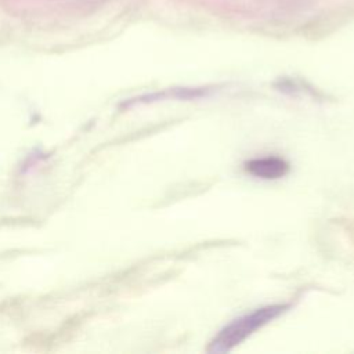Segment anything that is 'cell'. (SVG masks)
Returning a JSON list of instances; mask_svg holds the SVG:
<instances>
[{"mask_svg":"<svg viewBox=\"0 0 354 354\" xmlns=\"http://www.w3.org/2000/svg\"><path fill=\"white\" fill-rule=\"evenodd\" d=\"M288 308L289 304H268L232 319L213 337L207 347V351L217 354L231 351L257 329L263 328L264 325L283 314Z\"/></svg>","mask_w":354,"mask_h":354,"instance_id":"cell-1","label":"cell"},{"mask_svg":"<svg viewBox=\"0 0 354 354\" xmlns=\"http://www.w3.org/2000/svg\"><path fill=\"white\" fill-rule=\"evenodd\" d=\"M243 167L250 176L263 180H277L289 171V163L283 158L274 155L246 160Z\"/></svg>","mask_w":354,"mask_h":354,"instance_id":"cell-2","label":"cell"}]
</instances>
